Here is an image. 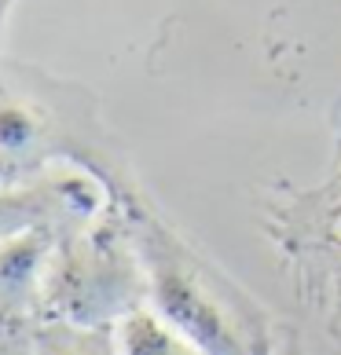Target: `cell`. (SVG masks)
<instances>
[{"mask_svg": "<svg viewBox=\"0 0 341 355\" xmlns=\"http://www.w3.org/2000/svg\"><path fill=\"white\" fill-rule=\"evenodd\" d=\"M147 304V271L122 213L67 223L51 245L41 315L81 326H114Z\"/></svg>", "mask_w": 341, "mask_h": 355, "instance_id": "cell-2", "label": "cell"}, {"mask_svg": "<svg viewBox=\"0 0 341 355\" xmlns=\"http://www.w3.org/2000/svg\"><path fill=\"white\" fill-rule=\"evenodd\" d=\"M37 355H117L114 326H81L63 319H33Z\"/></svg>", "mask_w": 341, "mask_h": 355, "instance_id": "cell-6", "label": "cell"}, {"mask_svg": "<svg viewBox=\"0 0 341 355\" xmlns=\"http://www.w3.org/2000/svg\"><path fill=\"white\" fill-rule=\"evenodd\" d=\"M8 4H11V0H0V19H4V11H8Z\"/></svg>", "mask_w": 341, "mask_h": 355, "instance_id": "cell-8", "label": "cell"}, {"mask_svg": "<svg viewBox=\"0 0 341 355\" xmlns=\"http://www.w3.org/2000/svg\"><path fill=\"white\" fill-rule=\"evenodd\" d=\"M0 355H37L33 319H4L0 315Z\"/></svg>", "mask_w": 341, "mask_h": 355, "instance_id": "cell-7", "label": "cell"}, {"mask_svg": "<svg viewBox=\"0 0 341 355\" xmlns=\"http://www.w3.org/2000/svg\"><path fill=\"white\" fill-rule=\"evenodd\" d=\"M67 223H41L19 239L0 245V315L4 319H37L41 315V286L59 231Z\"/></svg>", "mask_w": 341, "mask_h": 355, "instance_id": "cell-4", "label": "cell"}, {"mask_svg": "<svg viewBox=\"0 0 341 355\" xmlns=\"http://www.w3.org/2000/svg\"><path fill=\"white\" fill-rule=\"evenodd\" d=\"M122 216L147 271V308L180 330L206 355H272L265 308L217 271L165 223L122 191Z\"/></svg>", "mask_w": 341, "mask_h": 355, "instance_id": "cell-1", "label": "cell"}, {"mask_svg": "<svg viewBox=\"0 0 341 355\" xmlns=\"http://www.w3.org/2000/svg\"><path fill=\"white\" fill-rule=\"evenodd\" d=\"M114 337H117V355H206L147 304L125 315L122 322H114Z\"/></svg>", "mask_w": 341, "mask_h": 355, "instance_id": "cell-5", "label": "cell"}, {"mask_svg": "<svg viewBox=\"0 0 341 355\" xmlns=\"http://www.w3.org/2000/svg\"><path fill=\"white\" fill-rule=\"evenodd\" d=\"M99 191L85 176H51L0 187V245L41 223H77L96 216Z\"/></svg>", "mask_w": 341, "mask_h": 355, "instance_id": "cell-3", "label": "cell"}]
</instances>
